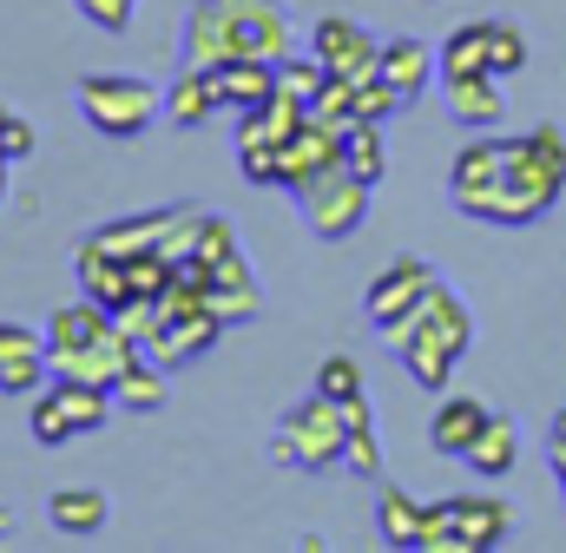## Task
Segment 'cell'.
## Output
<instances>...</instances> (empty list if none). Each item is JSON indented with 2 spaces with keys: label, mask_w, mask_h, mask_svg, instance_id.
<instances>
[{
  "label": "cell",
  "mask_w": 566,
  "mask_h": 553,
  "mask_svg": "<svg viewBox=\"0 0 566 553\" xmlns=\"http://www.w3.org/2000/svg\"><path fill=\"white\" fill-rule=\"evenodd\" d=\"M205 296H211V310H218L224 323H251V316H264V283L251 276L244 251H231L224 264H211V276H205Z\"/></svg>",
  "instance_id": "obj_18"
},
{
  "label": "cell",
  "mask_w": 566,
  "mask_h": 553,
  "mask_svg": "<svg viewBox=\"0 0 566 553\" xmlns=\"http://www.w3.org/2000/svg\"><path fill=\"white\" fill-rule=\"evenodd\" d=\"M224 13H231L238 46H244L251 60H283V53H296V46H290V7H283V0H224Z\"/></svg>",
  "instance_id": "obj_12"
},
{
  "label": "cell",
  "mask_w": 566,
  "mask_h": 553,
  "mask_svg": "<svg viewBox=\"0 0 566 553\" xmlns=\"http://www.w3.org/2000/svg\"><path fill=\"white\" fill-rule=\"evenodd\" d=\"M238 171L251 185H277V145H238Z\"/></svg>",
  "instance_id": "obj_37"
},
{
  "label": "cell",
  "mask_w": 566,
  "mask_h": 553,
  "mask_svg": "<svg viewBox=\"0 0 566 553\" xmlns=\"http://www.w3.org/2000/svg\"><path fill=\"white\" fill-rule=\"evenodd\" d=\"M343 165V133L336 126H316V119H303V133L283 138L277 152V191H303V185H316L323 171H336Z\"/></svg>",
  "instance_id": "obj_9"
},
{
  "label": "cell",
  "mask_w": 566,
  "mask_h": 553,
  "mask_svg": "<svg viewBox=\"0 0 566 553\" xmlns=\"http://www.w3.org/2000/svg\"><path fill=\"white\" fill-rule=\"evenodd\" d=\"M343 165H349L363 185H382V178H389V133H382V119H356V126L343 133Z\"/></svg>",
  "instance_id": "obj_26"
},
{
  "label": "cell",
  "mask_w": 566,
  "mask_h": 553,
  "mask_svg": "<svg viewBox=\"0 0 566 553\" xmlns=\"http://www.w3.org/2000/svg\"><path fill=\"white\" fill-rule=\"evenodd\" d=\"M218 336H224V316H218L211 303H198V310L165 316V323H158V336L145 343V356H151V363H165V369H185V363H198Z\"/></svg>",
  "instance_id": "obj_10"
},
{
  "label": "cell",
  "mask_w": 566,
  "mask_h": 553,
  "mask_svg": "<svg viewBox=\"0 0 566 553\" xmlns=\"http://www.w3.org/2000/svg\"><path fill=\"white\" fill-rule=\"evenodd\" d=\"M113 396H119V409H126V415H158V409H165V396H171V369L145 356V363H133V369L119 376V389H113Z\"/></svg>",
  "instance_id": "obj_27"
},
{
  "label": "cell",
  "mask_w": 566,
  "mask_h": 553,
  "mask_svg": "<svg viewBox=\"0 0 566 553\" xmlns=\"http://www.w3.org/2000/svg\"><path fill=\"white\" fill-rule=\"evenodd\" d=\"M80 113L106 138H145L151 119H165V86L139 73H86L80 80Z\"/></svg>",
  "instance_id": "obj_5"
},
{
  "label": "cell",
  "mask_w": 566,
  "mask_h": 553,
  "mask_svg": "<svg viewBox=\"0 0 566 553\" xmlns=\"http://www.w3.org/2000/svg\"><path fill=\"white\" fill-rule=\"evenodd\" d=\"M369 191H376V185H363L349 165H336V171H323L316 185H303L296 205H303V225H310L323 244H343V238L363 231V218H369Z\"/></svg>",
  "instance_id": "obj_6"
},
{
  "label": "cell",
  "mask_w": 566,
  "mask_h": 553,
  "mask_svg": "<svg viewBox=\"0 0 566 553\" xmlns=\"http://www.w3.org/2000/svg\"><path fill=\"white\" fill-rule=\"evenodd\" d=\"M488 403H474V396H441V409L428 415V448L434 455H468L474 448V435L488 428Z\"/></svg>",
  "instance_id": "obj_21"
},
{
  "label": "cell",
  "mask_w": 566,
  "mask_h": 553,
  "mask_svg": "<svg viewBox=\"0 0 566 553\" xmlns=\"http://www.w3.org/2000/svg\"><path fill=\"white\" fill-rule=\"evenodd\" d=\"M343 448H349V415L329 396H303L277 415V435H271V461L290 474H329L343 468Z\"/></svg>",
  "instance_id": "obj_3"
},
{
  "label": "cell",
  "mask_w": 566,
  "mask_h": 553,
  "mask_svg": "<svg viewBox=\"0 0 566 553\" xmlns=\"http://www.w3.org/2000/svg\"><path fill=\"white\" fill-rule=\"evenodd\" d=\"M93 27H106V33H126L133 27V13H139V0H73Z\"/></svg>",
  "instance_id": "obj_36"
},
{
  "label": "cell",
  "mask_w": 566,
  "mask_h": 553,
  "mask_svg": "<svg viewBox=\"0 0 566 553\" xmlns=\"http://www.w3.org/2000/svg\"><path fill=\"white\" fill-rule=\"evenodd\" d=\"M461 73H494L488 66V20H468L441 40V80H461Z\"/></svg>",
  "instance_id": "obj_28"
},
{
  "label": "cell",
  "mask_w": 566,
  "mask_h": 553,
  "mask_svg": "<svg viewBox=\"0 0 566 553\" xmlns=\"http://www.w3.org/2000/svg\"><path fill=\"white\" fill-rule=\"evenodd\" d=\"M343 474H356V481H382V448H376V428H349Z\"/></svg>",
  "instance_id": "obj_34"
},
{
  "label": "cell",
  "mask_w": 566,
  "mask_h": 553,
  "mask_svg": "<svg viewBox=\"0 0 566 553\" xmlns=\"http://www.w3.org/2000/svg\"><path fill=\"white\" fill-rule=\"evenodd\" d=\"M224 113V100H218V86H211V66H191L185 60V73L165 86V119L171 126H205V119H218Z\"/></svg>",
  "instance_id": "obj_22"
},
{
  "label": "cell",
  "mask_w": 566,
  "mask_h": 553,
  "mask_svg": "<svg viewBox=\"0 0 566 553\" xmlns=\"http://www.w3.org/2000/svg\"><path fill=\"white\" fill-rule=\"evenodd\" d=\"M448 528H454V553H488L507 541L514 528V508L501 494H448Z\"/></svg>",
  "instance_id": "obj_11"
},
{
  "label": "cell",
  "mask_w": 566,
  "mask_h": 553,
  "mask_svg": "<svg viewBox=\"0 0 566 553\" xmlns=\"http://www.w3.org/2000/svg\"><path fill=\"white\" fill-rule=\"evenodd\" d=\"M566 198V133L560 126H534V133L507 138V178L488 191V205L474 211L481 225H534Z\"/></svg>",
  "instance_id": "obj_2"
},
{
  "label": "cell",
  "mask_w": 566,
  "mask_h": 553,
  "mask_svg": "<svg viewBox=\"0 0 566 553\" xmlns=\"http://www.w3.org/2000/svg\"><path fill=\"white\" fill-rule=\"evenodd\" d=\"M73 271H80V296H93V303H106V310H119V303L133 296L126 258L106 251L99 238H80V244H73Z\"/></svg>",
  "instance_id": "obj_20"
},
{
  "label": "cell",
  "mask_w": 566,
  "mask_h": 553,
  "mask_svg": "<svg viewBox=\"0 0 566 553\" xmlns=\"http://www.w3.org/2000/svg\"><path fill=\"white\" fill-rule=\"evenodd\" d=\"M310 53L329 66V73H343V80H356V86H369V80H382V40L363 27V20H343V13H323L316 27H310Z\"/></svg>",
  "instance_id": "obj_7"
},
{
  "label": "cell",
  "mask_w": 566,
  "mask_h": 553,
  "mask_svg": "<svg viewBox=\"0 0 566 553\" xmlns=\"http://www.w3.org/2000/svg\"><path fill=\"white\" fill-rule=\"evenodd\" d=\"M468 343H474V316H468L461 290L434 276V290H428V323H422V336L402 349V369H409L422 389L441 396V389H448V376H454V363L468 356Z\"/></svg>",
  "instance_id": "obj_4"
},
{
  "label": "cell",
  "mask_w": 566,
  "mask_h": 553,
  "mask_svg": "<svg viewBox=\"0 0 566 553\" xmlns=\"http://www.w3.org/2000/svg\"><path fill=\"white\" fill-rule=\"evenodd\" d=\"M488 66H494L501 80L527 66V33H521L514 20H488Z\"/></svg>",
  "instance_id": "obj_32"
},
{
  "label": "cell",
  "mask_w": 566,
  "mask_h": 553,
  "mask_svg": "<svg viewBox=\"0 0 566 553\" xmlns=\"http://www.w3.org/2000/svg\"><path fill=\"white\" fill-rule=\"evenodd\" d=\"M0 158H13V165H27L33 158V126L0 100Z\"/></svg>",
  "instance_id": "obj_35"
},
{
  "label": "cell",
  "mask_w": 566,
  "mask_h": 553,
  "mask_svg": "<svg viewBox=\"0 0 566 553\" xmlns=\"http://www.w3.org/2000/svg\"><path fill=\"white\" fill-rule=\"evenodd\" d=\"M501 178H507V138L474 133L468 145H461V152H454V165H448V205L474 218Z\"/></svg>",
  "instance_id": "obj_8"
},
{
  "label": "cell",
  "mask_w": 566,
  "mask_h": 553,
  "mask_svg": "<svg viewBox=\"0 0 566 553\" xmlns=\"http://www.w3.org/2000/svg\"><path fill=\"white\" fill-rule=\"evenodd\" d=\"M448 86V113L468 126V133H494L507 119V93H501V73H461V80H441Z\"/></svg>",
  "instance_id": "obj_19"
},
{
  "label": "cell",
  "mask_w": 566,
  "mask_h": 553,
  "mask_svg": "<svg viewBox=\"0 0 566 553\" xmlns=\"http://www.w3.org/2000/svg\"><path fill=\"white\" fill-rule=\"evenodd\" d=\"M310 119H316V126H336V133H349V126H356V80L329 73V80H323V93L310 100Z\"/></svg>",
  "instance_id": "obj_30"
},
{
  "label": "cell",
  "mask_w": 566,
  "mask_h": 553,
  "mask_svg": "<svg viewBox=\"0 0 566 553\" xmlns=\"http://www.w3.org/2000/svg\"><path fill=\"white\" fill-rule=\"evenodd\" d=\"M547 435H566V403H560V415H554V428H547Z\"/></svg>",
  "instance_id": "obj_40"
},
{
  "label": "cell",
  "mask_w": 566,
  "mask_h": 553,
  "mask_svg": "<svg viewBox=\"0 0 566 553\" xmlns=\"http://www.w3.org/2000/svg\"><path fill=\"white\" fill-rule=\"evenodd\" d=\"M547 461H554V474H560V501H566V435H547Z\"/></svg>",
  "instance_id": "obj_38"
},
{
  "label": "cell",
  "mask_w": 566,
  "mask_h": 553,
  "mask_svg": "<svg viewBox=\"0 0 566 553\" xmlns=\"http://www.w3.org/2000/svg\"><path fill=\"white\" fill-rule=\"evenodd\" d=\"M434 73H441V46H428V40H416V33L382 40V80L396 86V100H402V106H416V100H422Z\"/></svg>",
  "instance_id": "obj_16"
},
{
  "label": "cell",
  "mask_w": 566,
  "mask_h": 553,
  "mask_svg": "<svg viewBox=\"0 0 566 553\" xmlns=\"http://www.w3.org/2000/svg\"><path fill=\"white\" fill-rule=\"evenodd\" d=\"M27 428H33V441H40V448H60V441H73V435H80V428H73V415L60 409V396H53V389H40V396H33Z\"/></svg>",
  "instance_id": "obj_31"
},
{
  "label": "cell",
  "mask_w": 566,
  "mask_h": 553,
  "mask_svg": "<svg viewBox=\"0 0 566 553\" xmlns=\"http://www.w3.org/2000/svg\"><path fill=\"white\" fill-rule=\"evenodd\" d=\"M376 534L389 547H416L422 553V534H428V508L402 488H376Z\"/></svg>",
  "instance_id": "obj_23"
},
{
  "label": "cell",
  "mask_w": 566,
  "mask_h": 553,
  "mask_svg": "<svg viewBox=\"0 0 566 553\" xmlns=\"http://www.w3.org/2000/svg\"><path fill=\"white\" fill-rule=\"evenodd\" d=\"M428 290H434V271H428L422 258H396L389 271H382L376 283H369V296H363V316H369V323L382 330L389 316H402V310H416V303H422Z\"/></svg>",
  "instance_id": "obj_14"
},
{
  "label": "cell",
  "mask_w": 566,
  "mask_h": 553,
  "mask_svg": "<svg viewBox=\"0 0 566 553\" xmlns=\"http://www.w3.org/2000/svg\"><path fill=\"white\" fill-rule=\"evenodd\" d=\"M185 60H191V66H224V60H244V46H238V27H231L224 0H198V7L185 13Z\"/></svg>",
  "instance_id": "obj_15"
},
{
  "label": "cell",
  "mask_w": 566,
  "mask_h": 553,
  "mask_svg": "<svg viewBox=\"0 0 566 553\" xmlns=\"http://www.w3.org/2000/svg\"><path fill=\"white\" fill-rule=\"evenodd\" d=\"M323 80H329V66H323L316 53H283L277 60V93L296 100V106H310V100L323 93Z\"/></svg>",
  "instance_id": "obj_29"
},
{
  "label": "cell",
  "mask_w": 566,
  "mask_h": 553,
  "mask_svg": "<svg viewBox=\"0 0 566 553\" xmlns=\"http://www.w3.org/2000/svg\"><path fill=\"white\" fill-rule=\"evenodd\" d=\"M7 171H13V158H0V205H7Z\"/></svg>",
  "instance_id": "obj_39"
},
{
  "label": "cell",
  "mask_w": 566,
  "mask_h": 553,
  "mask_svg": "<svg viewBox=\"0 0 566 553\" xmlns=\"http://www.w3.org/2000/svg\"><path fill=\"white\" fill-rule=\"evenodd\" d=\"M46 521H53L66 541H73V534L86 541V534H99V528L113 521V508H106V494H99V488H60V494L46 501Z\"/></svg>",
  "instance_id": "obj_25"
},
{
  "label": "cell",
  "mask_w": 566,
  "mask_h": 553,
  "mask_svg": "<svg viewBox=\"0 0 566 553\" xmlns=\"http://www.w3.org/2000/svg\"><path fill=\"white\" fill-rule=\"evenodd\" d=\"M46 376V330L0 323V396H33Z\"/></svg>",
  "instance_id": "obj_13"
},
{
  "label": "cell",
  "mask_w": 566,
  "mask_h": 553,
  "mask_svg": "<svg viewBox=\"0 0 566 553\" xmlns=\"http://www.w3.org/2000/svg\"><path fill=\"white\" fill-rule=\"evenodd\" d=\"M474 474H488V481H501V474H514V461H521V428L507 421V415H488V428L474 435V448L461 455Z\"/></svg>",
  "instance_id": "obj_24"
},
{
  "label": "cell",
  "mask_w": 566,
  "mask_h": 553,
  "mask_svg": "<svg viewBox=\"0 0 566 553\" xmlns=\"http://www.w3.org/2000/svg\"><path fill=\"white\" fill-rule=\"evenodd\" d=\"M7 528H13V508H0V541H7Z\"/></svg>",
  "instance_id": "obj_41"
},
{
  "label": "cell",
  "mask_w": 566,
  "mask_h": 553,
  "mask_svg": "<svg viewBox=\"0 0 566 553\" xmlns=\"http://www.w3.org/2000/svg\"><path fill=\"white\" fill-rule=\"evenodd\" d=\"M145 363V349L119 330V316L93 296L80 303H60L46 316V369L66 376V383H99V389H119V376Z\"/></svg>",
  "instance_id": "obj_1"
},
{
  "label": "cell",
  "mask_w": 566,
  "mask_h": 553,
  "mask_svg": "<svg viewBox=\"0 0 566 553\" xmlns=\"http://www.w3.org/2000/svg\"><path fill=\"white\" fill-rule=\"evenodd\" d=\"M211 86H218V100H224V113L238 119V113H258L264 100H277V60H224V66H211Z\"/></svg>",
  "instance_id": "obj_17"
},
{
  "label": "cell",
  "mask_w": 566,
  "mask_h": 553,
  "mask_svg": "<svg viewBox=\"0 0 566 553\" xmlns=\"http://www.w3.org/2000/svg\"><path fill=\"white\" fill-rule=\"evenodd\" d=\"M316 396H329V403L363 396V369H356L349 356H323V369H316Z\"/></svg>",
  "instance_id": "obj_33"
}]
</instances>
